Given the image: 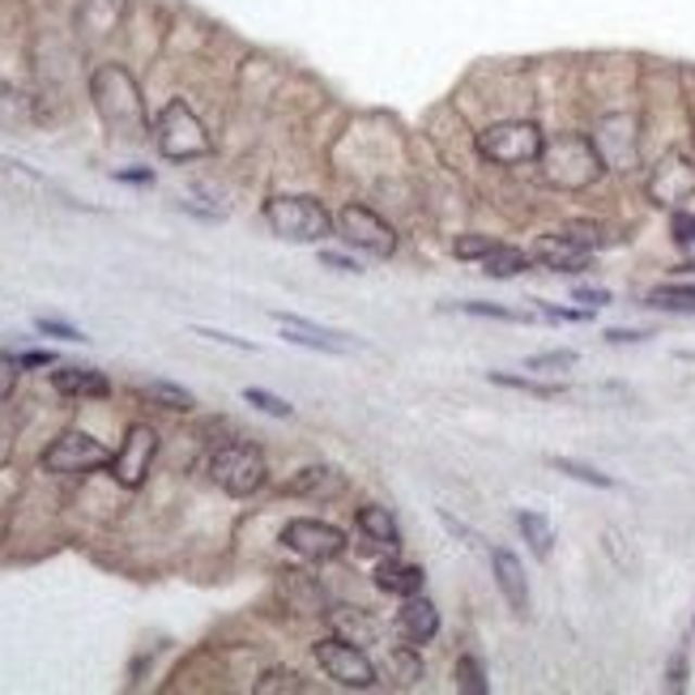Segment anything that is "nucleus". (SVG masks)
<instances>
[{"label":"nucleus","mask_w":695,"mask_h":695,"mask_svg":"<svg viewBox=\"0 0 695 695\" xmlns=\"http://www.w3.org/2000/svg\"><path fill=\"white\" fill-rule=\"evenodd\" d=\"M538 163H542L546 184H555V188H568V192L589 188L597 175L606 172V159H602L597 141H593V137H580V132L551 137V141L542 146V159H538Z\"/></svg>","instance_id":"1"},{"label":"nucleus","mask_w":695,"mask_h":695,"mask_svg":"<svg viewBox=\"0 0 695 695\" xmlns=\"http://www.w3.org/2000/svg\"><path fill=\"white\" fill-rule=\"evenodd\" d=\"M90 94H94V108L103 112V119L116 128L119 137H128V141L146 137L141 90H137V81H132L119 64H103V68L90 77Z\"/></svg>","instance_id":"2"},{"label":"nucleus","mask_w":695,"mask_h":695,"mask_svg":"<svg viewBox=\"0 0 695 695\" xmlns=\"http://www.w3.org/2000/svg\"><path fill=\"white\" fill-rule=\"evenodd\" d=\"M265 223L278 239L290 243H320L338 231V218L316 197H274L265 205Z\"/></svg>","instance_id":"3"},{"label":"nucleus","mask_w":695,"mask_h":695,"mask_svg":"<svg viewBox=\"0 0 695 695\" xmlns=\"http://www.w3.org/2000/svg\"><path fill=\"white\" fill-rule=\"evenodd\" d=\"M546 146V132L533 119H500L478 132V154L495 167H525L538 163Z\"/></svg>","instance_id":"4"},{"label":"nucleus","mask_w":695,"mask_h":695,"mask_svg":"<svg viewBox=\"0 0 695 695\" xmlns=\"http://www.w3.org/2000/svg\"><path fill=\"white\" fill-rule=\"evenodd\" d=\"M210 478L214 486H223L227 495L243 500V495H256L269 478V465H265V453L248 440H231L223 444L214 457H210Z\"/></svg>","instance_id":"5"},{"label":"nucleus","mask_w":695,"mask_h":695,"mask_svg":"<svg viewBox=\"0 0 695 695\" xmlns=\"http://www.w3.org/2000/svg\"><path fill=\"white\" fill-rule=\"evenodd\" d=\"M154 141H159V150H163L172 163L205 159V154L214 150L205 124L192 116V108H188L184 99H172V103L159 112V119H154Z\"/></svg>","instance_id":"6"},{"label":"nucleus","mask_w":695,"mask_h":695,"mask_svg":"<svg viewBox=\"0 0 695 695\" xmlns=\"http://www.w3.org/2000/svg\"><path fill=\"white\" fill-rule=\"evenodd\" d=\"M312 657H316V666H320L333 683H342L350 692H367V687L380 683L376 661H371L363 648H354V640H346V636L316 640V644H312Z\"/></svg>","instance_id":"7"},{"label":"nucleus","mask_w":695,"mask_h":695,"mask_svg":"<svg viewBox=\"0 0 695 695\" xmlns=\"http://www.w3.org/2000/svg\"><path fill=\"white\" fill-rule=\"evenodd\" d=\"M108 465H112V453L86 431H64L43 453L48 473H94V469H108Z\"/></svg>","instance_id":"8"},{"label":"nucleus","mask_w":695,"mask_h":695,"mask_svg":"<svg viewBox=\"0 0 695 695\" xmlns=\"http://www.w3.org/2000/svg\"><path fill=\"white\" fill-rule=\"evenodd\" d=\"M338 235L346 239L350 248H363L367 256H380V261H389L397 252V231L367 205H346L338 214Z\"/></svg>","instance_id":"9"},{"label":"nucleus","mask_w":695,"mask_h":695,"mask_svg":"<svg viewBox=\"0 0 695 695\" xmlns=\"http://www.w3.org/2000/svg\"><path fill=\"white\" fill-rule=\"evenodd\" d=\"M154 457H159V431L146 427V422H132L128 435H124V444L112 453V465H108V469H112V478H116L119 486L137 491V486L146 482Z\"/></svg>","instance_id":"10"},{"label":"nucleus","mask_w":695,"mask_h":695,"mask_svg":"<svg viewBox=\"0 0 695 695\" xmlns=\"http://www.w3.org/2000/svg\"><path fill=\"white\" fill-rule=\"evenodd\" d=\"M282 546L294 551L299 559H307V564H329V559H338V555L346 551V533L329 521H307V517H299V521H290L287 529H282Z\"/></svg>","instance_id":"11"},{"label":"nucleus","mask_w":695,"mask_h":695,"mask_svg":"<svg viewBox=\"0 0 695 695\" xmlns=\"http://www.w3.org/2000/svg\"><path fill=\"white\" fill-rule=\"evenodd\" d=\"M648 197L666 210H683L695 201V163L687 154H666L648 175Z\"/></svg>","instance_id":"12"},{"label":"nucleus","mask_w":695,"mask_h":695,"mask_svg":"<svg viewBox=\"0 0 695 695\" xmlns=\"http://www.w3.org/2000/svg\"><path fill=\"white\" fill-rule=\"evenodd\" d=\"M589 248L577 243L572 235H542V239H533V248H529V261H538L542 269H551V274H584L589 269Z\"/></svg>","instance_id":"13"},{"label":"nucleus","mask_w":695,"mask_h":695,"mask_svg":"<svg viewBox=\"0 0 695 695\" xmlns=\"http://www.w3.org/2000/svg\"><path fill=\"white\" fill-rule=\"evenodd\" d=\"M274 320L282 325V338L294 342V346H307V350H320V354H350L358 350V342H350L346 333H333V329H320L303 316H287V312H274Z\"/></svg>","instance_id":"14"},{"label":"nucleus","mask_w":695,"mask_h":695,"mask_svg":"<svg viewBox=\"0 0 695 695\" xmlns=\"http://www.w3.org/2000/svg\"><path fill=\"white\" fill-rule=\"evenodd\" d=\"M491 568H495V584L504 593V602L513 606L517 619H529V577H525L521 559L513 551H495L491 555Z\"/></svg>","instance_id":"15"},{"label":"nucleus","mask_w":695,"mask_h":695,"mask_svg":"<svg viewBox=\"0 0 695 695\" xmlns=\"http://www.w3.org/2000/svg\"><path fill=\"white\" fill-rule=\"evenodd\" d=\"M282 602L294 606L299 615H329V593L320 589V580L307 572H287L282 577Z\"/></svg>","instance_id":"16"},{"label":"nucleus","mask_w":695,"mask_h":695,"mask_svg":"<svg viewBox=\"0 0 695 695\" xmlns=\"http://www.w3.org/2000/svg\"><path fill=\"white\" fill-rule=\"evenodd\" d=\"M397 628L409 644H427V640L440 632V610L427 602V597H406V606L397 610Z\"/></svg>","instance_id":"17"},{"label":"nucleus","mask_w":695,"mask_h":695,"mask_svg":"<svg viewBox=\"0 0 695 695\" xmlns=\"http://www.w3.org/2000/svg\"><path fill=\"white\" fill-rule=\"evenodd\" d=\"M52 384L64 397H94L99 402V397L112 393V380L94 367H60V371H52Z\"/></svg>","instance_id":"18"},{"label":"nucleus","mask_w":695,"mask_h":695,"mask_svg":"<svg viewBox=\"0 0 695 695\" xmlns=\"http://www.w3.org/2000/svg\"><path fill=\"white\" fill-rule=\"evenodd\" d=\"M290 495H342L346 491V478L333 469V465H307L299 469L287 482Z\"/></svg>","instance_id":"19"},{"label":"nucleus","mask_w":695,"mask_h":695,"mask_svg":"<svg viewBox=\"0 0 695 695\" xmlns=\"http://www.w3.org/2000/svg\"><path fill=\"white\" fill-rule=\"evenodd\" d=\"M358 529H363V538H367V542H376V546H384V551H397V546H402L397 517H393L389 508H380V504L358 508Z\"/></svg>","instance_id":"20"},{"label":"nucleus","mask_w":695,"mask_h":695,"mask_svg":"<svg viewBox=\"0 0 695 695\" xmlns=\"http://www.w3.org/2000/svg\"><path fill=\"white\" fill-rule=\"evenodd\" d=\"M376 584L384 593L414 597V593H422V568H414V564H380L376 568Z\"/></svg>","instance_id":"21"},{"label":"nucleus","mask_w":695,"mask_h":695,"mask_svg":"<svg viewBox=\"0 0 695 695\" xmlns=\"http://www.w3.org/2000/svg\"><path fill=\"white\" fill-rule=\"evenodd\" d=\"M517 529H521V538L529 542V551L538 559H546L555 551V529H551V521L542 513H517Z\"/></svg>","instance_id":"22"},{"label":"nucleus","mask_w":695,"mask_h":695,"mask_svg":"<svg viewBox=\"0 0 695 695\" xmlns=\"http://www.w3.org/2000/svg\"><path fill=\"white\" fill-rule=\"evenodd\" d=\"M525 269H529V256L517 252V248H508V243H500V248L482 261V274H486V278H521Z\"/></svg>","instance_id":"23"},{"label":"nucleus","mask_w":695,"mask_h":695,"mask_svg":"<svg viewBox=\"0 0 695 695\" xmlns=\"http://www.w3.org/2000/svg\"><path fill=\"white\" fill-rule=\"evenodd\" d=\"M150 402H159V406L175 409V414H184V409H192L197 402H192V393L188 389H179V384H172V380H154V384H146L141 389Z\"/></svg>","instance_id":"24"},{"label":"nucleus","mask_w":695,"mask_h":695,"mask_svg":"<svg viewBox=\"0 0 695 695\" xmlns=\"http://www.w3.org/2000/svg\"><path fill=\"white\" fill-rule=\"evenodd\" d=\"M648 307H661V312H695V287H653L648 290Z\"/></svg>","instance_id":"25"},{"label":"nucleus","mask_w":695,"mask_h":695,"mask_svg":"<svg viewBox=\"0 0 695 695\" xmlns=\"http://www.w3.org/2000/svg\"><path fill=\"white\" fill-rule=\"evenodd\" d=\"M551 465H555L559 473H568V478H577V482H589V486H597V491H610V486H615V478H610V473H597L593 465L572 462V457H551Z\"/></svg>","instance_id":"26"},{"label":"nucleus","mask_w":695,"mask_h":695,"mask_svg":"<svg viewBox=\"0 0 695 695\" xmlns=\"http://www.w3.org/2000/svg\"><path fill=\"white\" fill-rule=\"evenodd\" d=\"M486 380H491V384H504V389H517V393H533V397H559V393H564L559 384H542V380H529V376H508V371H491Z\"/></svg>","instance_id":"27"},{"label":"nucleus","mask_w":695,"mask_h":695,"mask_svg":"<svg viewBox=\"0 0 695 695\" xmlns=\"http://www.w3.org/2000/svg\"><path fill=\"white\" fill-rule=\"evenodd\" d=\"M457 687L465 695H486L491 692V683H486V670H482V661L478 657H462L457 661Z\"/></svg>","instance_id":"28"},{"label":"nucleus","mask_w":695,"mask_h":695,"mask_svg":"<svg viewBox=\"0 0 695 695\" xmlns=\"http://www.w3.org/2000/svg\"><path fill=\"white\" fill-rule=\"evenodd\" d=\"M465 316H486V320H513V325H529L533 316L529 312H513V307H500V303H453Z\"/></svg>","instance_id":"29"},{"label":"nucleus","mask_w":695,"mask_h":695,"mask_svg":"<svg viewBox=\"0 0 695 695\" xmlns=\"http://www.w3.org/2000/svg\"><path fill=\"white\" fill-rule=\"evenodd\" d=\"M256 692L261 695H274V692H307V683L294 674V670H269L256 679Z\"/></svg>","instance_id":"30"},{"label":"nucleus","mask_w":695,"mask_h":695,"mask_svg":"<svg viewBox=\"0 0 695 695\" xmlns=\"http://www.w3.org/2000/svg\"><path fill=\"white\" fill-rule=\"evenodd\" d=\"M495 248H500V239H491V235H462V239L453 243V252H457L462 261H486Z\"/></svg>","instance_id":"31"},{"label":"nucleus","mask_w":695,"mask_h":695,"mask_svg":"<svg viewBox=\"0 0 695 695\" xmlns=\"http://www.w3.org/2000/svg\"><path fill=\"white\" fill-rule=\"evenodd\" d=\"M525 367L529 371H568V367H577V350H546V354H533Z\"/></svg>","instance_id":"32"},{"label":"nucleus","mask_w":695,"mask_h":695,"mask_svg":"<svg viewBox=\"0 0 695 695\" xmlns=\"http://www.w3.org/2000/svg\"><path fill=\"white\" fill-rule=\"evenodd\" d=\"M243 402L256 406L261 414H269V418H290V414H294L282 397H274V393H265V389H243Z\"/></svg>","instance_id":"33"},{"label":"nucleus","mask_w":695,"mask_h":695,"mask_svg":"<svg viewBox=\"0 0 695 695\" xmlns=\"http://www.w3.org/2000/svg\"><path fill=\"white\" fill-rule=\"evenodd\" d=\"M329 615H333V623H338V636H346V640H354V632H358V636H376V623H371V619H354V615H350V606H338V610H329Z\"/></svg>","instance_id":"34"},{"label":"nucleus","mask_w":695,"mask_h":695,"mask_svg":"<svg viewBox=\"0 0 695 695\" xmlns=\"http://www.w3.org/2000/svg\"><path fill=\"white\" fill-rule=\"evenodd\" d=\"M389 666H393V674H397V683L409 687V683H418L422 679V661L409 653V648H397L393 657H389Z\"/></svg>","instance_id":"35"},{"label":"nucleus","mask_w":695,"mask_h":695,"mask_svg":"<svg viewBox=\"0 0 695 695\" xmlns=\"http://www.w3.org/2000/svg\"><path fill=\"white\" fill-rule=\"evenodd\" d=\"M35 329H39V333H48V338H64V342H86V333H81V329L64 325V320H52V316H39V320H35Z\"/></svg>","instance_id":"36"},{"label":"nucleus","mask_w":695,"mask_h":695,"mask_svg":"<svg viewBox=\"0 0 695 695\" xmlns=\"http://www.w3.org/2000/svg\"><path fill=\"white\" fill-rule=\"evenodd\" d=\"M564 235H572V239H577V243H584L589 252H593L597 243H606V231H602L597 223H568V227H564Z\"/></svg>","instance_id":"37"},{"label":"nucleus","mask_w":695,"mask_h":695,"mask_svg":"<svg viewBox=\"0 0 695 695\" xmlns=\"http://www.w3.org/2000/svg\"><path fill=\"white\" fill-rule=\"evenodd\" d=\"M683 687H687V653L679 648L666 666V692H683Z\"/></svg>","instance_id":"38"},{"label":"nucleus","mask_w":695,"mask_h":695,"mask_svg":"<svg viewBox=\"0 0 695 695\" xmlns=\"http://www.w3.org/2000/svg\"><path fill=\"white\" fill-rule=\"evenodd\" d=\"M13 384H17V358H13V354H0V402L13 393Z\"/></svg>","instance_id":"39"},{"label":"nucleus","mask_w":695,"mask_h":695,"mask_svg":"<svg viewBox=\"0 0 695 695\" xmlns=\"http://www.w3.org/2000/svg\"><path fill=\"white\" fill-rule=\"evenodd\" d=\"M320 265H325V269H338V274H363V265L342 256V252H320Z\"/></svg>","instance_id":"40"},{"label":"nucleus","mask_w":695,"mask_h":695,"mask_svg":"<svg viewBox=\"0 0 695 695\" xmlns=\"http://www.w3.org/2000/svg\"><path fill=\"white\" fill-rule=\"evenodd\" d=\"M674 239H679V243H695V214L674 210Z\"/></svg>","instance_id":"41"},{"label":"nucleus","mask_w":695,"mask_h":695,"mask_svg":"<svg viewBox=\"0 0 695 695\" xmlns=\"http://www.w3.org/2000/svg\"><path fill=\"white\" fill-rule=\"evenodd\" d=\"M13 358H17V367H52V363H56L52 350H22V354H13Z\"/></svg>","instance_id":"42"},{"label":"nucleus","mask_w":695,"mask_h":695,"mask_svg":"<svg viewBox=\"0 0 695 695\" xmlns=\"http://www.w3.org/2000/svg\"><path fill=\"white\" fill-rule=\"evenodd\" d=\"M572 299H577V303H589V307H606V303H610L606 290H593V287H577L572 290Z\"/></svg>","instance_id":"43"},{"label":"nucleus","mask_w":695,"mask_h":695,"mask_svg":"<svg viewBox=\"0 0 695 695\" xmlns=\"http://www.w3.org/2000/svg\"><path fill=\"white\" fill-rule=\"evenodd\" d=\"M644 338H648V333H640V329H610V333H606L610 346H632V342H644Z\"/></svg>","instance_id":"44"},{"label":"nucleus","mask_w":695,"mask_h":695,"mask_svg":"<svg viewBox=\"0 0 695 695\" xmlns=\"http://www.w3.org/2000/svg\"><path fill=\"white\" fill-rule=\"evenodd\" d=\"M201 338H210V342H223V346H235V350H256L252 342H243V338H231V333H214V329H197Z\"/></svg>","instance_id":"45"},{"label":"nucleus","mask_w":695,"mask_h":695,"mask_svg":"<svg viewBox=\"0 0 695 695\" xmlns=\"http://www.w3.org/2000/svg\"><path fill=\"white\" fill-rule=\"evenodd\" d=\"M116 179H124V184H150L154 172H116Z\"/></svg>","instance_id":"46"}]
</instances>
